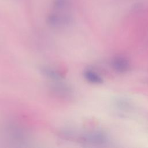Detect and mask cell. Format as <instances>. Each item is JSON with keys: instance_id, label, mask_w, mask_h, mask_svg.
I'll return each instance as SVG.
<instances>
[{"instance_id": "obj_4", "label": "cell", "mask_w": 148, "mask_h": 148, "mask_svg": "<svg viewBox=\"0 0 148 148\" xmlns=\"http://www.w3.org/2000/svg\"><path fill=\"white\" fill-rule=\"evenodd\" d=\"M72 0H53V8L57 10H64L70 8Z\"/></svg>"}, {"instance_id": "obj_2", "label": "cell", "mask_w": 148, "mask_h": 148, "mask_svg": "<svg viewBox=\"0 0 148 148\" xmlns=\"http://www.w3.org/2000/svg\"><path fill=\"white\" fill-rule=\"evenodd\" d=\"M112 66L113 68L118 71V72H125L126 71L128 67H129V64L124 58L119 57L115 58L112 63Z\"/></svg>"}, {"instance_id": "obj_3", "label": "cell", "mask_w": 148, "mask_h": 148, "mask_svg": "<svg viewBox=\"0 0 148 148\" xmlns=\"http://www.w3.org/2000/svg\"><path fill=\"white\" fill-rule=\"evenodd\" d=\"M84 76L88 82L93 84H101L103 82V79L101 76L91 70L86 71L84 72Z\"/></svg>"}, {"instance_id": "obj_1", "label": "cell", "mask_w": 148, "mask_h": 148, "mask_svg": "<svg viewBox=\"0 0 148 148\" xmlns=\"http://www.w3.org/2000/svg\"><path fill=\"white\" fill-rule=\"evenodd\" d=\"M47 24L53 27L59 28L68 25L72 21L71 15L60 12H53L48 14L46 18Z\"/></svg>"}]
</instances>
